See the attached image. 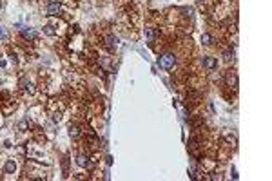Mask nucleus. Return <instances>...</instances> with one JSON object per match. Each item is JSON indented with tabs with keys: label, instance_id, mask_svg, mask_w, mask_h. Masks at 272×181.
<instances>
[{
	"label": "nucleus",
	"instance_id": "obj_1",
	"mask_svg": "<svg viewBox=\"0 0 272 181\" xmlns=\"http://www.w3.org/2000/svg\"><path fill=\"white\" fill-rule=\"evenodd\" d=\"M158 63H160V67H163V69H172V67H174V55H171V53H165L163 56H160Z\"/></svg>",
	"mask_w": 272,
	"mask_h": 181
},
{
	"label": "nucleus",
	"instance_id": "obj_2",
	"mask_svg": "<svg viewBox=\"0 0 272 181\" xmlns=\"http://www.w3.org/2000/svg\"><path fill=\"white\" fill-rule=\"evenodd\" d=\"M47 13H49L51 16L60 15V4H58V2H49V4H47Z\"/></svg>",
	"mask_w": 272,
	"mask_h": 181
},
{
	"label": "nucleus",
	"instance_id": "obj_3",
	"mask_svg": "<svg viewBox=\"0 0 272 181\" xmlns=\"http://www.w3.org/2000/svg\"><path fill=\"white\" fill-rule=\"evenodd\" d=\"M22 36L27 38V40H35V38H36V33H35L31 27H24V29H22Z\"/></svg>",
	"mask_w": 272,
	"mask_h": 181
},
{
	"label": "nucleus",
	"instance_id": "obj_4",
	"mask_svg": "<svg viewBox=\"0 0 272 181\" xmlns=\"http://www.w3.org/2000/svg\"><path fill=\"white\" fill-rule=\"evenodd\" d=\"M4 170H6V174H13L15 170H16V163L13 161V159H7V163H6Z\"/></svg>",
	"mask_w": 272,
	"mask_h": 181
},
{
	"label": "nucleus",
	"instance_id": "obj_5",
	"mask_svg": "<svg viewBox=\"0 0 272 181\" xmlns=\"http://www.w3.org/2000/svg\"><path fill=\"white\" fill-rule=\"evenodd\" d=\"M203 67H207V69H214V67H216V60L211 58V56H205V58H203Z\"/></svg>",
	"mask_w": 272,
	"mask_h": 181
},
{
	"label": "nucleus",
	"instance_id": "obj_6",
	"mask_svg": "<svg viewBox=\"0 0 272 181\" xmlns=\"http://www.w3.org/2000/svg\"><path fill=\"white\" fill-rule=\"evenodd\" d=\"M227 82L231 83L232 87H236V85H238V78H236V74H234V72H229V74H227Z\"/></svg>",
	"mask_w": 272,
	"mask_h": 181
},
{
	"label": "nucleus",
	"instance_id": "obj_7",
	"mask_svg": "<svg viewBox=\"0 0 272 181\" xmlns=\"http://www.w3.org/2000/svg\"><path fill=\"white\" fill-rule=\"evenodd\" d=\"M116 44H118V40L114 38L113 35H109V36H107V47H109V49H114V47H116Z\"/></svg>",
	"mask_w": 272,
	"mask_h": 181
},
{
	"label": "nucleus",
	"instance_id": "obj_8",
	"mask_svg": "<svg viewBox=\"0 0 272 181\" xmlns=\"http://www.w3.org/2000/svg\"><path fill=\"white\" fill-rule=\"evenodd\" d=\"M76 161H78V165H80V167H87V158H85V156H78Z\"/></svg>",
	"mask_w": 272,
	"mask_h": 181
},
{
	"label": "nucleus",
	"instance_id": "obj_9",
	"mask_svg": "<svg viewBox=\"0 0 272 181\" xmlns=\"http://www.w3.org/2000/svg\"><path fill=\"white\" fill-rule=\"evenodd\" d=\"M145 36H147V40H152L154 38V31L152 29H145Z\"/></svg>",
	"mask_w": 272,
	"mask_h": 181
},
{
	"label": "nucleus",
	"instance_id": "obj_10",
	"mask_svg": "<svg viewBox=\"0 0 272 181\" xmlns=\"http://www.w3.org/2000/svg\"><path fill=\"white\" fill-rule=\"evenodd\" d=\"M202 42L209 45V44H211V36H209V35H203V36H202Z\"/></svg>",
	"mask_w": 272,
	"mask_h": 181
},
{
	"label": "nucleus",
	"instance_id": "obj_11",
	"mask_svg": "<svg viewBox=\"0 0 272 181\" xmlns=\"http://www.w3.org/2000/svg\"><path fill=\"white\" fill-rule=\"evenodd\" d=\"M223 56H225V60H231L234 55H232V51H225V55H223Z\"/></svg>",
	"mask_w": 272,
	"mask_h": 181
},
{
	"label": "nucleus",
	"instance_id": "obj_12",
	"mask_svg": "<svg viewBox=\"0 0 272 181\" xmlns=\"http://www.w3.org/2000/svg\"><path fill=\"white\" fill-rule=\"evenodd\" d=\"M71 136H78V129H76V127H71Z\"/></svg>",
	"mask_w": 272,
	"mask_h": 181
},
{
	"label": "nucleus",
	"instance_id": "obj_13",
	"mask_svg": "<svg viewBox=\"0 0 272 181\" xmlns=\"http://www.w3.org/2000/svg\"><path fill=\"white\" fill-rule=\"evenodd\" d=\"M0 9H2V2H0Z\"/></svg>",
	"mask_w": 272,
	"mask_h": 181
}]
</instances>
